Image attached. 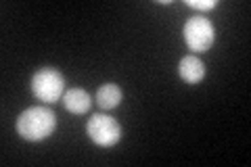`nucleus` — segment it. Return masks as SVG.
Segmentation results:
<instances>
[{
  "label": "nucleus",
  "instance_id": "obj_1",
  "mask_svg": "<svg viewBox=\"0 0 251 167\" xmlns=\"http://www.w3.org/2000/svg\"><path fill=\"white\" fill-rule=\"evenodd\" d=\"M57 128V117L46 107H29L17 117V132L21 138L38 142L49 138Z\"/></svg>",
  "mask_w": 251,
  "mask_h": 167
},
{
  "label": "nucleus",
  "instance_id": "obj_2",
  "mask_svg": "<svg viewBox=\"0 0 251 167\" xmlns=\"http://www.w3.org/2000/svg\"><path fill=\"white\" fill-rule=\"evenodd\" d=\"M31 92L44 102H57L65 94V79L57 69L42 67L31 77Z\"/></svg>",
  "mask_w": 251,
  "mask_h": 167
},
{
  "label": "nucleus",
  "instance_id": "obj_3",
  "mask_svg": "<svg viewBox=\"0 0 251 167\" xmlns=\"http://www.w3.org/2000/svg\"><path fill=\"white\" fill-rule=\"evenodd\" d=\"M184 40L188 44V48L195 52H205L214 46L216 40V29L214 23L207 17H201V15H195L186 21L184 25Z\"/></svg>",
  "mask_w": 251,
  "mask_h": 167
},
{
  "label": "nucleus",
  "instance_id": "obj_4",
  "mask_svg": "<svg viewBox=\"0 0 251 167\" xmlns=\"http://www.w3.org/2000/svg\"><path fill=\"white\" fill-rule=\"evenodd\" d=\"M88 136H90V140L94 142V144L109 148V146H113V144L120 142L122 128L113 117L97 113V115H92L90 121H88Z\"/></svg>",
  "mask_w": 251,
  "mask_h": 167
},
{
  "label": "nucleus",
  "instance_id": "obj_5",
  "mask_svg": "<svg viewBox=\"0 0 251 167\" xmlns=\"http://www.w3.org/2000/svg\"><path fill=\"white\" fill-rule=\"evenodd\" d=\"M63 105L69 113H75V115H82V113H88V109L92 105V98L90 94L82 90V88H69L65 94H63Z\"/></svg>",
  "mask_w": 251,
  "mask_h": 167
},
{
  "label": "nucleus",
  "instance_id": "obj_6",
  "mask_svg": "<svg viewBox=\"0 0 251 167\" xmlns=\"http://www.w3.org/2000/svg\"><path fill=\"white\" fill-rule=\"evenodd\" d=\"M178 73L188 84H199L203 75H205V67H203V63L197 57L186 54V57H182L178 63Z\"/></svg>",
  "mask_w": 251,
  "mask_h": 167
},
{
  "label": "nucleus",
  "instance_id": "obj_7",
  "mask_svg": "<svg viewBox=\"0 0 251 167\" xmlns=\"http://www.w3.org/2000/svg\"><path fill=\"white\" fill-rule=\"evenodd\" d=\"M122 102V88L115 84H103L97 90V105L100 109H115Z\"/></svg>",
  "mask_w": 251,
  "mask_h": 167
},
{
  "label": "nucleus",
  "instance_id": "obj_8",
  "mask_svg": "<svg viewBox=\"0 0 251 167\" xmlns=\"http://www.w3.org/2000/svg\"><path fill=\"white\" fill-rule=\"evenodd\" d=\"M186 4L197 11H209V9H214V6H218L216 0H186Z\"/></svg>",
  "mask_w": 251,
  "mask_h": 167
}]
</instances>
